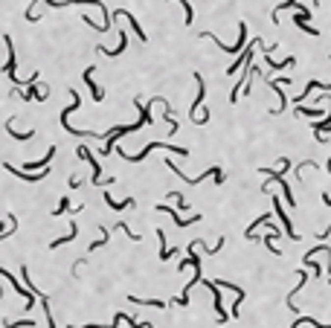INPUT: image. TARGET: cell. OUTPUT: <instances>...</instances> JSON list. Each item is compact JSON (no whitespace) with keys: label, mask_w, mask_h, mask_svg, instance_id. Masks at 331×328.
I'll return each mask as SVG.
<instances>
[{"label":"cell","mask_w":331,"mask_h":328,"mask_svg":"<svg viewBox=\"0 0 331 328\" xmlns=\"http://www.w3.org/2000/svg\"><path fill=\"white\" fill-rule=\"evenodd\" d=\"M79 157H82V160H87V163H90V168H93L90 183H102V163L93 157V154H90V148H84V145H82V148H79Z\"/></svg>","instance_id":"ba28073f"},{"label":"cell","mask_w":331,"mask_h":328,"mask_svg":"<svg viewBox=\"0 0 331 328\" xmlns=\"http://www.w3.org/2000/svg\"><path fill=\"white\" fill-rule=\"evenodd\" d=\"M311 90H331V84H329V82H314V79H311V82L305 84V90H302V93L297 96V105H299V102H302L305 96H308Z\"/></svg>","instance_id":"2e32d148"},{"label":"cell","mask_w":331,"mask_h":328,"mask_svg":"<svg viewBox=\"0 0 331 328\" xmlns=\"http://www.w3.org/2000/svg\"><path fill=\"white\" fill-rule=\"evenodd\" d=\"M82 183H84V180H82V177H79V174H73V177H70V189H79V186H82Z\"/></svg>","instance_id":"4316f807"},{"label":"cell","mask_w":331,"mask_h":328,"mask_svg":"<svg viewBox=\"0 0 331 328\" xmlns=\"http://www.w3.org/2000/svg\"><path fill=\"white\" fill-rule=\"evenodd\" d=\"M154 148H166V151H171V154H180V157H186V154H189V151H186L183 145H166V142H148V145H145V148H142V151H139L137 157H131V154H125V151H119V157H122V160H128V163H142V160H145V157H148V154H151Z\"/></svg>","instance_id":"6da1fadb"},{"label":"cell","mask_w":331,"mask_h":328,"mask_svg":"<svg viewBox=\"0 0 331 328\" xmlns=\"http://www.w3.org/2000/svg\"><path fill=\"white\" fill-rule=\"evenodd\" d=\"M137 128H142V122L137 119L134 125H119V128H110V131L105 134V145H102V154H110L113 151V145H116V139L119 137H125V134H134Z\"/></svg>","instance_id":"3957f363"},{"label":"cell","mask_w":331,"mask_h":328,"mask_svg":"<svg viewBox=\"0 0 331 328\" xmlns=\"http://www.w3.org/2000/svg\"><path fill=\"white\" fill-rule=\"evenodd\" d=\"M329 58H331V55H329Z\"/></svg>","instance_id":"f1b7e54d"},{"label":"cell","mask_w":331,"mask_h":328,"mask_svg":"<svg viewBox=\"0 0 331 328\" xmlns=\"http://www.w3.org/2000/svg\"><path fill=\"white\" fill-rule=\"evenodd\" d=\"M67 209H73V206H70V197H61V203L53 209V215H64Z\"/></svg>","instance_id":"d4e9b609"},{"label":"cell","mask_w":331,"mask_h":328,"mask_svg":"<svg viewBox=\"0 0 331 328\" xmlns=\"http://www.w3.org/2000/svg\"><path fill=\"white\" fill-rule=\"evenodd\" d=\"M195 84H198V96H195L192 108H189V116H192V122L198 119V108L203 105V99H206V82H203V76H200V73H195Z\"/></svg>","instance_id":"5b68a950"},{"label":"cell","mask_w":331,"mask_h":328,"mask_svg":"<svg viewBox=\"0 0 331 328\" xmlns=\"http://www.w3.org/2000/svg\"><path fill=\"white\" fill-rule=\"evenodd\" d=\"M3 44L9 47V61H6V67H3V73H6V76H9V79L15 82V84H24V82H21V79L15 76V67H18V61H15V44H12V38L6 35V38H3Z\"/></svg>","instance_id":"8992f818"},{"label":"cell","mask_w":331,"mask_h":328,"mask_svg":"<svg viewBox=\"0 0 331 328\" xmlns=\"http://www.w3.org/2000/svg\"><path fill=\"white\" fill-rule=\"evenodd\" d=\"M119 323L113 320V323H108V326H102V323H90V326H70V328H116Z\"/></svg>","instance_id":"484cf974"},{"label":"cell","mask_w":331,"mask_h":328,"mask_svg":"<svg viewBox=\"0 0 331 328\" xmlns=\"http://www.w3.org/2000/svg\"><path fill=\"white\" fill-rule=\"evenodd\" d=\"M119 15H122V18H128V24H131V29H134V32H137V38H139V41H142V44H145V41H148V38H145V32H142V29H139V21H137V18H134L131 12H125V9H119V12H113V18H119ZM113 18H110V21H113Z\"/></svg>","instance_id":"5bb4252c"},{"label":"cell","mask_w":331,"mask_h":328,"mask_svg":"<svg viewBox=\"0 0 331 328\" xmlns=\"http://www.w3.org/2000/svg\"><path fill=\"white\" fill-rule=\"evenodd\" d=\"M200 38H209V41H215V44H218L224 53H241V50H244V44H247V24H244V21L238 24V41H235V44H221V41H218V38H215L212 32H203Z\"/></svg>","instance_id":"277c9868"},{"label":"cell","mask_w":331,"mask_h":328,"mask_svg":"<svg viewBox=\"0 0 331 328\" xmlns=\"http://www.w3.org/2000/svg\"><path fill=\"white\" fill-rule=\"evenodd\" d=\"M47 96H50L47 84H44V87H41V84H29V90H21V99H24V102H29V99H38V102H44Z\"/></svg>","instance_id":"8fae6325"},{"label":"cell","mask_w":331,"mask_h":328,"mask_svg":"<svg viewBox=\"0 0 331 328\" xmlns=\"http://www.w3.org/2000/svg\"><path fill=\"white\" fill-rule=\"evenodd\" d=\"M250 61H253V47H247V50H244V55H241V58H238V61H235V64H230L227 67V73H238V70H241V64H250Z\"/></svg>","instance_id":"ac0fdd59"},{"label":"cell","mask_w":331,"mask_h":328,"mask_svg":"<svg viewBox=\"0 0 331 328\" xmlns=\"http://www.w3.org/2000/svg\"><path fill=\"white\" fill-rule=\"evenodd\" d=\"M154 209H157V212H166V215H171V221H174L180 230H183V227H189V224H195V221H200V215H192V218H180V215H177L171 206H166V203H157Z\"/></svg>","instance_id":"9c48e42d"},{"label":"cell","mask_w":331,"mask_h":328,"mask_svg":"<svg viewBox=\"0 0 331 328\" xmlns=\"http://www.w3.org/2000/svg\"><path fill=\"white\" fill-rule=\"evenodd\" d=\"M3 326H6V328H21V326H24V328H32L35 323H32V320H3Z\"/></svg>","instance_id":"cb8c5ba5"},{"label":"cell","mask_w":331,"mask_h":328,"mask_svg":"<svg viewBox=\"0 0 331 328\" xmlns=\"http://www.w3.org/2000/svg\"><path fill=\"white\" fill-rule=\"evenodd\" d=\"M131 302H137V305H151V308H166L163 299H137V296H128Z\"/></svg>","instance_id":"603a6c76"},{"label":"cell","mask_w":331,"mask_h":328,"mask_svg":"<svg viewBox=\"0 0 331 328\" xmlns=\"http://www.w3.org/2000/svg\"><path fill=\"white\" fill-rule=\"evenodd\" d=\"M273 212L279 215V221H282V227H285V232H288V238H294V241H297L299 232L294 230V224L288 221V215H285V206H282V200H279V197H273Z\"/></svg>","instance_id":"52a82bcc"},{"label":"cell","mask_w":331,"mask_h":328,"mask_svg":"<svg viewBox=\"0 0 331 328\" xmlns=\"http://www.w3.org/2000/svg\"><path fill=\"white\" fill-rule=\"evenodd\" d=\"M76 235H79V227H76V224H73V227H70V232H67L64 238H55V241H53V244H50V250H58V247H61V244H67V241H73V238H76Z\"/></svg>","instance_id":"44dd1931"},{"label":"cell","mask_w":331,"mask_h":328,"mask_svg":"<svg viewBox=\"0 0 331 328\" xmlns=\"http://www.w3.org/2000/svg\"><path fill=\"white\" fill-rule=\"evenodd\" d=\"M105 203H108L113 212H122V209H131V206H134V197H125V200H113V195H108V192H105Z\"/></svg>","instance_id":"9a60e30c"},{"label":"cell","mask_w":331,"mask_h":328,"mask_svg":"<svg viewBox=\"0 0 331 328\" xmlns=\"http://www.w3.org/2000/svg\"><path fill=\"white\" fill-rule=\"evenodd\" d=\"M323 203H326V206H331V195H323Z\"/></svg>","instance_id":"83f0119b"},{"label":"cell","mask_w":331,"mask_h":328,"mask_svg":"<svg viewBox=\"0 0 331 328\" xmlns=\"http://www.w3.org/2000/svg\"><path fill=\"white\" fill-rule=\"evenodd\" d=\"M157 241H160V259L168 262V259H171V253H177V250H168V247H166V232L163 230H157Z\"/></svg>","instance_id":"7402d4cb"},{"label":"cell","mask_w":331,"mask_h":328,"mask_svg":"<svg viewBox=\"0 0 331 328\" xmlns=\"http://www.w3.org/2000/svg\"><path fill=\"white\" fill-rule=\"evenodd\" d=\"M297 116H308V119H320V116H323V108H302V105H297Z\"/></svg>","instance_id":"ffe728a7"},{"label":"cell","mask_w":331,"mask_h":328,"mask_svg":"<svg viewBox=\"0 0 331 328\" xmlns=\"http://www.w3.org/2000/svg\"><path fill=\"white\" fill-rule=\"evenodd\" d=\"M203 285H206V288L212 291V296H215V311H218V323H227V317H230V314H227V311H224V305H221V291H218V285H215V282H203Z\"/></svg>","instance_id":"7c38bea8"},{"label":"cell","mask_w":331,"mask_h":328,"mask_svg":"<svg viewBox=\"0 0 331 328\" xmlns=\"http://www.w3.org/2000/svg\"><path fill=\"white\" fill-rule=\"evenodd\" d=\"M70 99H73V102H70V108H64V110H61V125H64L73 137H96L93 131H79V128H73V125H70V113H76V110H79V105H82L79 90H70Z\"/></svg>","instance_id":"7a4b0ae2"},{"label":"cell","mask_w":331,"mask_h":328,"mask_svg":"<svg viewBox=\"0 0 331 328\" xmlns=\"http://www.w3.org/2000/svg\"><path fill=\"white\" fill-rule=\"evenodd\" d=\"M93 70H96L93 64H90L87 70H84V82H87V87H90V93H93V99H96V102H102V99H105V90H102L99 84L93 82Z\"/></svg>","instance_id":"4fadbf2b"},{"label":"cell","mask_w":331,"mask_h":328,"mask_svg":"<svg viewBox=\"0 0 331 328\" xmlns=\"http://www.w3.org/2000/svg\"><path fill=\"white\" fill-rule=\"evenodd\" d=\"M6 131H9V137H12V139H18V142H27V139H32L35 137V131H15V119H9V122H6Z\"/></svg>","instance_id":"e0dca14e"},{"label":"cell","mask_w":331,"mask_h":328,"mask_svg":"<svg viewBox=\"0 0 331 328\" xmlns=\"http://www.w3.org/2000/svg\"><path fill=\"white\" fill-rule=\"evenodd\" d=\"M0 276H6V279H9V282L15 285V291H18V294H21V296H24V299H27V308H32V302H35L32 291H24V288H21V282H18V279H15V276H12V273L6 270V267H0Z\"/></svg>","instance_id":"30bf717a"},{"label":"cell","mask_w":331,"mask_h":328,"mask_svg":"<svg viewBox=\"0 0 331 328\" xmlns=\"http://www.w3.org/2000/svg\"><path fill=\"white\" fill-rule=\"evenodd\" d=\"M265 61H267V67H273V70H288V67H294V64H297V58H294V55H288L285 61H273L270 55H265Z\"/></svg>","instance_id":"d6986e66"}]
</instances>
